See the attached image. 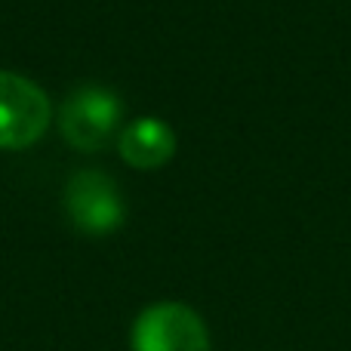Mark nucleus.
Masks as SVG:
<instances>
[{
	"label": "nucleus",
	"mask_w": 351,
	"mask_h": 351,
	"mask_svg": "<svg viewBox=\"0 0 351 351\" xmlns=\"http://www.w3.org/2000/svg\"><path fill=\"white\" fill-rule=\"evenodd\" d=\"M133 351H210L206 324L185 302H154L130 330Z\"/></svg>",
	"instance_id": "nucleus-3"
},
{
	"label": "nucleus",
	"mask_w": 351,
	"mask_h": 351,
	"mask_svg": "<svg viewBox=\"0 0 351 351\" xmlns=\"http://www.w3.org/2000/svg\"><path fill=\"white\" fill-rule=\"evenodd\" d=\"M117 152L136 170H158L176 154V133L160 117H136L117 139Z\"/></svg>",
	"instance_id": "nucleus-5"
},
{
	"label": "nucleus",
	"mask_w": 351,
	"mask_h": 351,
	"mask_svg": "<svg viewBox=\"0 0 351 351\" xmlns=\"http://www.w3.org/2000/svg\"><path fill=\"white\" fill-rule=\"evenodd\" d=\"M65 213L84 234H111L123 225L127 206L114 179L99 170H80L65 185Z\"/></svg>",
	"instance_id": "nucleus-4"
},
{
	"label": "nucleus",
	"mask_w": 351,
	"mask_h": 351,
	"mask_svg": "<svg viewBox=\"0 0 351 351\" xmlns=\"http://www.w3.org/2000/svg\"><path fill=\"white\" fill-rule=\"evenodd\" d=\"M53 105L34 80L0 71V152H22L43 139Z\"/></svg>",
	"instance_id": "nucleus-1"
},
{
	"label": "nucleus",
	"mask_w": 351,
	"mask_h": 351,
	"mask_svg": "<svg viewBox=\"0 0 351 351\" xmlns=\"http://www.w3.org/2000/svg\"><path fill=\"white\" fill-rule=\"evenodd\" d=\"M123 105L108 86H80L62 102L59 130L74 152H99L117 133Z\"/></svg>",
	"instance_id": "nucleus-2"
}]
</instances>
